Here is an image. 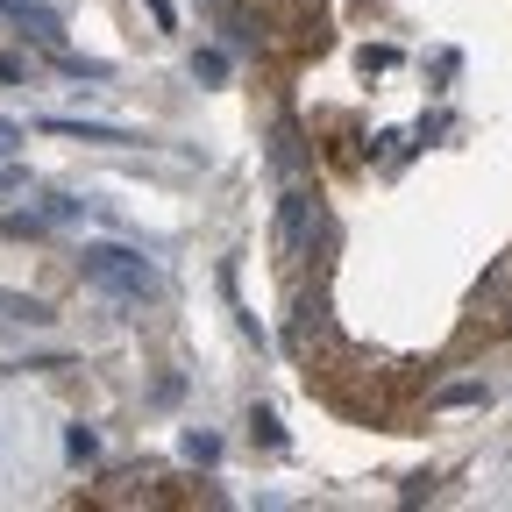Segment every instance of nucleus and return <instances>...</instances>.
I'll return each mask as SVG.
<instances>
[{"label": "nucleus", "instance_id": "obj_6", "mask_svg": "<svg viewBox=\"0 0 512 512\" xmlns=\"http://www.w3.org/2000/svg\"><path fill=\"white\" fill-rule=\"evenodd\" d=\"M434 406H484V384H477V377H463V384H441V392H434Z\"/></svg>", "mask_w": 512, "mask_h": 512}, {"label": "nucleus", "instance_id": "obj_9", "mask_svg": "<svg viewBox=\"0 0 512 512\" xmlns=\"http://www.w3.org/2000/svg\"><path fill=\"white\" fill-rule=\"evenodd\" d=\"M64 456H72V463H93V456H100L93 427H72V434H64Z\"/></svg>", "mask_w": 512, "mask_h": 512}, {"label": "nucleus", "instance_id": "obj_1", "mask_svg": "<svg viewBox=\"0 0 512 512\" xmlns=\"http://www.w3.org/2000/svg\"><path fill=\"white\" fill-rule=\"evenodd\" d=\"M79 271H86V285H100V292H114V299H157V292H164L157 264H150L143 249H121V242H86Z\"/></svg>", "mask_w": 512, "mask_h": 512}, {"label": "nucleus", "instance_id": "obj_4", "mask_svg": "<svg viewBox=\"0 0 512 512\" xmlns=\"http://www.w3.org/2000/svg\"><path fill=\"white\" fill-rule=\"evenodd\" d=\"M0 15H8V22H29V36L57 43V15L43 8V0H0Z\"/></svg>", "mask_w": 512, "mask_h": 512}, {"label": "nucleus", "instance_id": "obj_8", "mask_svg": "<svg viewBox=\"0 0 512 512\" xmlns=\"http://www.w3.org/2000/svg\"><path fill=\"white\" fill-rule=\"evenodd\" d=\"M192 79L221 86V79H228V57H221V50H200V57H192Z\"/></svg>", "mask_w": 512, "mask_h": 512}, {"label": "nucleus", "instance_id": "obj_11", "mask_svg": "<svg viewBox=\"0 0 512 512\" xmlns=\"http://www.w3.org/2000/svg\"><path fill=\"white\" fill-rule=\"evenodd\" d=\"M15 150H22V128H15V121H0V157H15Z\"/></svg>", "mask_w": 512, "mask_h": 512}, {"label": "nucleus", "instance_id": "obj_5", "mask_svg": "<svg viewBox=\"0 0 512 512\" xmlns=\"http://www.w3.org/2000/svg\"><path fill=\"white\" fill-rule=\"evenodd\" d=\"M50 136H79V143H136L128 128H107V121H43Z\"/></svg>", "mask_w": 512, "mask_h": 512}, {"label": "nucleus", "instance_id": "obj_12", "mask_svg": "<svg viewBox=\"0 0 512 512\" xmlns=\"http://www.w3.org/2000/svg\"><path fill=\"white\" fill-rule=\"evenodd\" d=\"M143 8H150V22H157V29H171V22H178V15H171V0H143Z\"/></svg>", "mask_w": 512, "mask_h": 512}, {"label": "nucleus", "instance_id": "obj_7", "mask_svg": "<svg viewBox=\"0 0 512 512\" xmlns=\"http://www.w3.org/2000/svg\"><path fill=\"white\" fill-rule=\"evenodd\" d=\"M249 427H256V441H264V448H285V427H278V413H271V406H256V413H249Z\"/></svg>", "mask_w": 512, "mask_h": 512}, {"label": "nucleus", "instance_id": "obj_10", "mask_svg": "<svg viewBox=\"0 0 512 512\" xmlns=\"http://www.w3.org/2000/svg\"><path fill=\"white\" fill-rule=\"evenodd\" d=\"M185 456H192V463H214V456H221V441H214V434H200V427H192V434H185Z\"/></svg>", "mask_w": 512, "mask_h": 512}, {"label": "nucleus", "instance_id": "obj_2", "mask_svg": "<svg viewBox=\"0 0 512 512\" xmlns=\"http://www.w3.org/2000/svg\"><path fill=\"white\" fill-rule=\"evenodd\" d=\"M313 214H320V207L306 200L299 185H285V192H278V256H285V264L306 249V221H313Z\"/></svg>", "mask_w": 512, "mask_h": 512}, {"label": "nucleus", "instance_id": "obj_13", "mask_svg": "<svg viewBox=\"0 0 512 512\" xmlns=\"http://www.w3.org/2000/svg\"><path fill=\"white\" fill-rule=\"evenodd\" d=\"M0 86H22V64L15 57H0Z\"/></svg>", "mask_w": 512, "mask_h": 512}, {"label": "nucleus", "instance_id": "obj_3", "mask_svg": "<svg viewBox=\"0 0 512 512\" xmlns=\"http://www.w3.org/2000/svg\"><path fill=\"white\" fill-rule=\"evenodd\" d=\"M50 306L36 292H0V328H43Z\"/></svg>", "mask_w": 512, "mask_h": 512}]
</instances>
